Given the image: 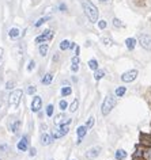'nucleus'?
<instances>
[{
  "label": "nucleus",
  "mask_w": 151,
  "mask_h": 160,
  "mask_svg": "<svg viewBox=\"0 0 151 160\" xmlns=\"http://www.w3.org/2000/svg\"><path fill=\"white\" fill-rule=\"evenodd\" d=\"M82 6H83V10H85V14L87 15L89 21L91 23H95L98 21V8L95 7L90 0H83L82 2Z\"/></svg>",
  "instance_id": "obj_1"
},
{
  "label": "nucleus",
  "mask_w": 151,
  "mask_h": 160,
  "mask_svg": "<svg viewBox=\"0 0 151 160\" xmlns=\"http://www.w3.org/2000/svg\"><path fill=\"white\" fill-rule=\"evenodd\" d=\"M151 159V151L148 148L143 147V145H136L133 155H132V160H150Z\"/></svg>",
  "instance_id": "obj_2"
},
{
  "label": "nucleus",
  "mask_w": 151,
  "mask_h": 160,
  "mask_svg": "<svg viewBox=\"0 0 151 160\" xmlns=\"http://www.w3.org/2000/svg\"><path fill=\"white\" fill-rule=\"evenodd\" d=\"M22 90H15L11 92V95L8 97V105L11 109H17L19 106V103H21V99H22Z\"/></svg>",
  "instance_id": "obj_3"
},
{
  "label": "nucleus",
  "mask_w": 151,
  "mask_h": 160,
  "mask_svg": "<svg viewBox=\"0 0 151 160\" xmlns=\"http://www.w3.org/2000/svg\"><path fill=\"white\" fill-rule=\"evenodd\" d=\"M114 99H113V97H106L105 98V101H104V103H102V114L104 115H108L110 111H112V109L114 107Z\"/></svg>",
  "instance_id": "obj_4"
},
{
  "label": "nucleus",
  "mask_w": 151,
  "mask_h": 160,
  "mask_svg": "<svg viewBox=\"0 0 151 160\" xmlns=\"http://www.w3.org/2000/svg\"><path fill=\"white\" fill-rule=\"evenodd\" d=\"M139 144L146 148H151V133H142L139 134Z\"/></svg>",
  "instance_id": "obj_5"
},
{
  "label": "nucleus",
  "mask_w": 151,
  "mask_h": 160,
  "mask_svg": "<svg viewBox=\"0 0 151 160\" xmlns=\"http://www.w3.org/2000/svg\"><path fill=\"white\" fill-rule=\"evenodd\" d=\"M53 38V31L52 30H46L44 34L41 35H38L37 38H35V43H41V42H48V41H50V39Z\"/></svg>",
  "instance_id": "obj_6"
},
{
  "label": "nucleus",
  "mask_w": 151,
  "mask_h": 160,
  "mask_svg": "<svg viewBox=\"0 0 151 160\" xmlns=\"http://www.w3.org/2000/svg\"><path fill=\"white\" fill-rule=\"evenodd\" d=\"M136 76H138V71L132 69V71L125 72V73L121 76V80L122 82H125V83H131V82H133V80L136 79Z\"/></svg>",
  "instance_id": "obj_7"
},
{
  "label": "nucleus",
  "mask_w": 151,
  "mask_h": 160,
  "mask_svg": "<svg viewBox=\"0 0 151 160\" xmlns=\"http://www.w3.org/2000/svg\"><path fill=\"white\" fill-rule=\"evenodd\" d=\"M139 42H140V45L144 48V49H151V37L147 34H142L140 37H139Z\"/></svg>",
  "instance_id": "obj_8"
},
{
  "label": "nucleus",
  "mask_w": 151,
  "mask_h": 160,
  "mask_svg": "<svg viewBox=\"0 0 151 160\" xmlns=\"http://www.w3.org/2000/svg\"><path fill=\"white\" fill-rule=\"evenodd\" d=\"M71 123V119H65V115H63V114H59L55 117V125H70Z\"/></svg>",
  "instance_id": "obj_9"
},
{
  "label": "nucleus",
  "mask_w": 151,
  "mask_h": 160,
  "mask_svg": "<svg viewBox=\"0 0 151 160\" xmlns=\"http://www.w3.org/2000/svg\"><path fill=\"white\" fill-rule=\"evenodd\" d=\"M41 106H42V99L39 97H34L33 103H31V110H33L34 113H37V111H39V109H41Z\"/></svg>",
  "instance_id": "obj_10"
},
{
  "label": "nucleus",
  "mask_w": 151,
  "mask_h": 160,
  "mask_svg": "<svg viewBox=\"0 0 151 160\" xmlns=\"http://www.w3.org/2000/svg\"><path fill=\"white\" fill-rule=\"evenodd\" d=\"M99 151H101V148H99V147H94V148H91V149L87 151L86 158H87V159H94V158H97V156L99 155Z\"/></svg>",
  "instance_id": "obj_11"
},
{
  "label": "nucleus",
  "mask_w": 151,
  "mask_h": 160,
  "mask_svg": "<svg viewBox=\"0 0 151 160\" xmlns=\"http://www.w3.org/2000/svg\"><path fill=\"white\" fill-rule=\"evenodd\" d=\"M86 133H87V128L86 126H79L78 128V144H81V141H82V138L86 136Z\"/></svg>",
  "instance_id": "obj_12"
},
{
  "label": "nucleus",
  "mask_w": 151,
  "mask_h": 160,
  "mask_svg": "<svg viewBox=\"0 0 151 160\" xmlns=\"http://www.w3.org/2000/svg\"><path fill=\"white\" fill-rule=\"evenodd\" d=\"M27 144H29V141H27V137L25 136V137H22V140L18 142V149L22 151V152L26 151L27 149Z\"/></svg>",
  "instance_id": "obj_13"
},
{
  "label": "nucleus",
  "mask_w": 151,
  "mask_h": 160,
  "mask_svg": "<svg viewBox=\"0 0 151 160\" xmlns=\"http://www.w3.org/2000/svg\"><path fill=\"white\" fill-rule=\"evenodd\" d=\"M125 45H127V48H128L129 50H132L133 48H135V45H136V39H135V38H128V39H125Z\"/></svg>",
  "instance_id": "obj_14"
},
{
  "label": "nucleus",
  "mask_w": 151,
  "mask_h": 160,
  "mask_svg": "<svg viewBox=\"0 0 151 160\" xmlns=\"http://www.w3.org/2000/svg\"><path fill=\"white\" fill-rule=\"evenodd\" d=\"M50 141H52V137H50V136H48L45 133L41 136V144H42V145H49Z\"/></svg>",
  "instance_id": "obj_15"
},
{
  "label": "nucleus",
  "mask_w": 151,
  "mask_h": 160,
  "mask_svg": "<svg viewBox=\"0 0 151 160\" xmlns=\"http://www.w3.org/2000/svg\"><path fill=\"white\" fill-rule=\"evenodd\" d=\"M52 79H53V75H52V73H46V75L42 78V84H45V86L50 84V82H52Z\"/></svg>",
  "instance_id": "obj_16"
},
{
  "label": "nucleus",
  "mask_w": 151,
  "mask_h": 160,
  "mask_svg": "<svg viewBox=\"0 0 151 160\" xmlns=\"http://www.w3.org/2000/svg\"><path fill=\"white\" fill-rule=\"evenodd\" d=\"M71 69H72V72H76L79 69V57L78 56H75L72 58V67H71Z\"/></svg>",
  "instance_id": "obj_17"
},
{
  "label": "nucleus",
  "mask_w": 151,
  "mask_h": 160,
  "mask_svg": "<svg viewBox=\"0 0 151 160\" xmlns=\"http://www.w3.org/2000/svg\"><path fill=\"white\" fill-rule=\"evenodd\" d=\"M127 158V152L124 149H118L116 152V159L117 160H122V159H125Z\"/></svg>",
  "instance_id": "obj_18"
},
{
  "label": "nucleus",
  "mask_w": 151,
  "mask_h": 160,
  "mask_svg": "<svg viewBox=\"0 0 151 160\" xmlns=\"http://www.w3.org/2000/svg\"><path fill=\"white\" fill-rule=\"evenodd\" d=\"M52 136L55 138H60V137H63L64 136V133H63V130L60 129V128H57V129H55L53 132H52Z\"/></svg>",
  "instance_id": "obj_19"
},
{
  "label": "nucleus",
  "mask_w": 151,
  "mask_h": 160,
  "mask_svg": "<svg viewBox=\"0 0 151 160\" xmlns=\"http://www.w3.org/2000/svg\"><path fill=\"white\" fill-rule=\"evenodd\" d=\"M48 50H49V46H48V43H44V45L39 46V54H41V56H46Z\"/></svg>",
  "instance_id": "obj_20"
},
{
  "label": "nucleus",
  "mask_w": 151,
  "mask_h": 160,
  "mask_svg": "<svg viewBox=\"0 0 151 160\" xmlns=\"http://www.w3.org/2000/svg\"><path fill=\"white\" fill-rule=\"evenodd\" d=\"M104 76H105V72L102 71V69H97V71H95V73H94L95 80H101Z\"/></svg>",
  "instance_id": "obj_21"
},
{
  "label": "nucleus",
  "mask_w": 151,
  "mask_h": 160,
  "mask_svg": "<svg viewBox=\"0 0 151 160\" xmlns=\"http://www.w3.org/2000/svg\"><path fill=\"white\" fill-rule=\"evenodd\" d=\"M70 45H71V42L67 41V39H64V41L60 42V49L61 50H67V49H70Z\"/></svg>",
  "instance_id": "obj_22"
},
{
  "label": "nucleus",
  "mask_w": 151,
  "mask_h": 160,
  "mask_svg": "<svg viewBox=\"0 0 151 160\" xmlns=\"http://www.w3.org/2000/svg\"><path fill=\"white\" fill-rule=\"evenodd\" d=\"M19 125H21V121H15V122L11 123V125H10V129H11V132H14V133H17V130H18Z\"/></svg>",
  "instance_id": "obj_23"
},
{
  "label": "nucleus",
  "mask_w": 151,
  "mask_h": 160,
  "mask_svg": "<svg viewBox=\"0 0 151 160\" xmlns=\"http://www.w3.org/2000/svg\"><path fill=\"white\" fill-rule=\"evenodd\" d=\"M72 92V90H71V87H63L61 88V95L63 97H68Z\"/></svg>",
  "instance_id": "obj_24"
},
{
  "label": "nucleus",
  "mask_w": 151,
  "mask_h": 160,
  "mask_svg": "<svg viewBox=\"0 0 151 160\" xmlns=\"http://www.w3.org/2000/svg\"><path fill=\"white\" fill-rule=\"evenodd\" d=\"M10 38H18L19 37V30L18 29H15V27H14V29H11L10 30Z\"/></svg>",
  "instance_id": "obj_25"
},
{
  "label": "nucleus",
  "mask_w": 151,
  "mask_h": 160,
  "mask_svg": "<svg viewBox=\"0 0 151 160\" xmlns=\"http://www.w3.org/2000/svg\"><path fill=\"white\" fill-rule=\"evenodd\" d=\"M89 67L91 68V69L97 71V69H98V62H97V60H90V61H89Z\"/></svg>",
  "instance_id": "obj_26"
},
{
  "label": "nucleus",
  "mask_w": 151,
  "mask_h": 160,
  "mask_svg": "<svg viewBox=\"0 0 151 160\" xmlns=\"http://www.w3.org/2000/svg\"><path fill=\"white\" fill-rule=\"evenodd\" d=\"M78 106H79V102H78V99H75V101L72 102V105L70 106V110H71V111H72V113H74V111H76Z\"/></svg>",
  "instance_id": "obj_27"
},
{
  "label": "nucleus",
  "mask_w": 151,
  "mask_h": 160,
  "mask_svg": "<svg viewBox=\"0 0 151 160\" xmlns=\"http://www.w3.org/2000/svg\"><path fill=\"white\" fill-rule=\"evenodd\" d=\"M125 94V87H118L116 90V95L117 97H122V95Z\"/></svg>",
  "instance_id": "obj_28"
},
{
  "label": "nucleus",
  "mask_w": 151,
  "mask_h": 160,
  "mask_svg": "<svg viewBox=\"0 0 151 160\" xmlns=\"http://www.w3.org/2000/svg\"><path fill=\"white\" fill-rule=\"evenodd\" d=\"M49 17H45V18H41V19H39V21L38 22H35V27H39V26H41L42 25V23H45L46 21H49Z\"/></svg>",
  "instance_id": "obj_29"
},
{
  "label": "nucleus",
  "mask_w": 151,
  "mask_h": 160,
  "mask_svg": "<svg viewBox=\"0 0 151 160\" xmlns=\"http://www.w3.org/2000/svg\"><path fill=\"white\" fill-rule=\"evenodd\" d=\"M133 3H135V4H136L138 7H144L146 3H147V0H133Z\"/></svg>",
  "instance_id": "obj_30"
},
{
  "label": "nucleus",
  "mask_w": 151,
  "mask_h": 160,
  "mask_svg": "<svg viewBox=\"0 0 151 160\" xmlns=\"http://www.w3.org/2000/svg\"><path fill=\"white\" fill-rule=\"evenodd\" d=\"M46 115H48V117H52V115H53V106L52 105H49L46 107Z\"/></svg>",
  "instance_id": "obj_31"
},
{
  "label": "nucleus",
  "mask_w": 151,
  "mask_h": 160,
  "mask_svg": "<svg viewBox=\"0 0 151 160\" xmlns=\"http://www.w3.org/2000/svg\"><path fill=\"white\" fill-rule=\"evenodd\" d=\"M146 101H147V103H148V106L151 107V88L146 92Z\"/></svg>",
  "instance_id": "obj_32"
},
{
  "label": "nucleus",
  "mask_w": 151,
  "mask_h": 160,
  "mask_svg": "<svg viewBox=\"0 0 151 160\" xmlns=\"http://www.w3.org/2000/svg\"><path fill=\"white\" fill-rule=\"evenodd\" d=\"M93 125H94V117H90L89 121H87V123H86V128L90 129V128H93Z\"/></svg>",
  "instance_id": "obj_33"
},
{
  "label": "nucleus",
  "mask_w": 151,
  "mask_h": 160,
  "mask_svg": "<svg viewBox=\"0 0 151 160\" xmlns=\"http://www.w3.org/2000/svg\"><path fill=\"white\" fill-rule=\"evenodd\" d=\"M35 91H37V87L35 86H30L29 88H27V94H30V95H33Z\"/></svg>",
  "instance_id": "obj_34"
},
{
  "label": "nucleus",
  "mask_w": 151,
  "mask_h": 160,
  "mask_svg": "<svg viewBox=\"0 0 151 160\" xmlns=\"http://www.w3.org/2000/svg\"><path fill=\"white\" fill-rule=\"evenodd\" d=\"M67 107H68V103H67L65 101H61V102H60V109H61V110H65Z\"/></svg>",
  "instance_id": "obj_35"
},
{
  "label": "nucleus",
  "mask_w": 151,
  "mask_h": 160,
  "mask_svg": "<svg viewBox=\"0 0 151 160\" xmlns=\"http://www.w3.org/2000/svg\"><path fill=\"white\" fill-rule=\"evenodd\" d=\"M113 25L116 26V27H120V26H122V25H121V22L118 21L117 18H114V19H113Z\"/></svg>",
  "instance_id": "obj_36"
},
{
  "label": "nucleus",
  "mask_w": 151,
  "mask_h": 160,
  "mask_svg": "<svg viewBox=\"0 0 151 160\" xmlns=\"http://www.w3.org/2000/svg\"><path fill=\"white\" fill-rule=\"evenodd\" d=\"M98 26H99V29H102V30H104L105 27H106V22H105V21H101V22L98 23Z\"/></svg>",
  "instance_id": "obj_37"
},
{
  "label": "nucleus",
  "mask_w": 151,
  "mask_h": 160,
  "mask_svg": "<svg viewBox=\"0 0 151 160\" xmlns=\"http://www.w3.org/2000/svg\"><path fill=\"white\" fill-rule=\"evenodd\" d=\"M34 65H35V62L33 61V60H31V61L29 62V67H27V71H31L34 68Z\"/></svg>",
  "instance_id": "obj_38"
},
{
  "label": "nucleus",
  "mask_w": 151,
  "mask_h": 160,
  "mask_svg": "<svg viewBox=\"0 0 151 160\" xmlns=\"http://www.w3.org/2000/svg\"><path fill=\"white\" fill-rule=\"evenodd\" d=\"M13 87H14V82H8V83H7V87H6V88L11 90V88H13Z\"/></svg>",
  "instance_id": "obj_39"
},
{
  "label": "nucleus",
  "mask_w": 151,
  "mask_h": 160,
  "mask_svg": "<svg viewBox=\"0 0 151 160\" xmlns=\"http://www.w3.org/2000/svg\"><path fill=\"white\" fill-rule=\"evenodd\" d=\"M35 153H37L35 148H31V149H30V156H35Z\"/></svg>",
  "instance_id": "obj_40"
},
{
  "label": "nucleus",
  "mask_w": 151,
  "mask_h": 160,
  "mask_svg": "<svg viewBox=\"0 0 151 160\" xmlns=\"http://www.w3.org/2000/svg\"><path fill=\"white\" fill-rule=\"evenodd\" d=\"M102 41H104V42L106 43V45H112V41H110V39H108V38H104Z\"/></svg>",
  "instance_id": "obj_41"
},
{
  "label": "nucleus",
  "mask_w": 151,
  "mask_h": 160,
  "mask_svg": "<svg viewBox=\"0 0 151 160\" xmlns=\"http://www.w3.org/2000/svg\"><path fill=\"white\" fill-rule=\"evenodd\" d=\"M3 53H4V50H3L2 48H0V60H2V57H3Z\"/></svg>",
  "instance_id": "obj_42"
},
{
  "label": "nucleus",
  "mask_w": 151,
  "mask_h": 160,
  "mask_svg": "<svg viewBox=\"0 0 151 160\" xmlns=\"http://www.w3.org/2000/svg\"><path fill=\"white\" fill-rule=\"evenodd\" d=\"M75 54H76V56L79 54V48L78 46H76V50H75Z\"/></svg>",
  "instance_id": "obj_43"
},
{
  "label": "nucleus",
  "mask_w": 151,
  "mask_h": 160,
  "mask_svg": "<svg viewBox=\"0 0 151 160\" xmlns=\"http://www.w3.org/2000/svg\"><path fill=\"white\" fill-rule=\"evenodd\" d=\"M99 2H106V0H99Z\"/></svg>",
  "instance_id": "obj_44"
}]
</instances>
